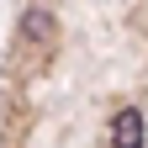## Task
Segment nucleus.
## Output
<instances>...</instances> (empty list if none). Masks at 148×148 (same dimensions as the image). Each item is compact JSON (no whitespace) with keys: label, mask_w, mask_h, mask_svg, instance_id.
<instances>
[{"label":"nucleus","mask_w":148,"mask_h":148,"mask_svg":"<svg viewBox=\"0 0 148 148\" xmlns=\"http://www.w3.org/2000/svg\"><path fill=\"white\" fill-rule=\"evenodd\" d=\"M21 37L37 42V48H53V42H58V21H53L48 11H27L21 16Z\"/></svg>","instance_id":"f257e3e1"},{"label":"nucleus","mask_w":148,"mask_h":148,"mask_svg":"<svg viewBox=\"0 0 148 148\" xmlns=\"http://www.w3.org/2000/svg\"><path fill=\"white\" fill-rule=\"evenodd\" d=\"M111 143L116 148H143V111H116V122H111Z\"/></svg>","instance_id":"f03ea898"}]
</instances>
